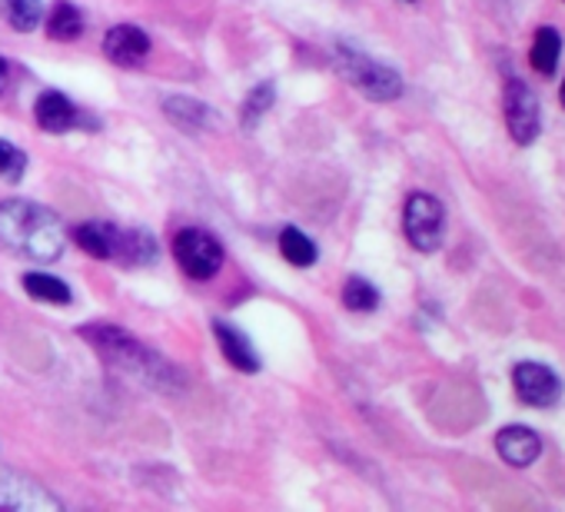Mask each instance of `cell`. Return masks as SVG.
Instances as JSON below:
<instances>
[{
	"label": "cell",
	"mask_w": 565,
	"mask_h": 512,
	"mask_svg": "<svg viewBox=\"0 0 565 512\" xmlns=\"http://www.w3.org/2000/svg\"><path fill=\"white\" fill-rule=\"evenodd\" d=\"M173 260L190 280H210L223 267V246L206 230L186 226L173 236Z\"/></svg>",
	"instance_id": "4"
},
{
	"label": "cell",
	"mask_w": 565,
	"mask_h": 512,
	"mask_svg": "<svg viewBox=\"0 0 565 512\" xmlns=\"http://www.w3.org/2000/svg\"><path fill=\"white\" fill-rule=\"evenodd\" d=\"M157 260V239L147 230H120L117 264L124 267H150Z\"/></svg>",
	"instance_id": "14"
},
{
	"label": "cell",
	"mask_w": 565,
	"mask_h": 512,
	"mask_svg": "<svg viewBox=\"0 0 565 512\" xmlns=\"http://www.w3.org/2000/svg\"><path fill=\"white\" fill-rule=\"evenodd\" d=\"M74 243L97 256V260H117V246H120V230L107 220H87L74 226Z\"/></svg>",
	"instance_id": "11"
},
{
	"label": "cell",
	"mask_w": 565,
	"mask_h": 512,
	"mask_svg": "<svg viewBox=\"0 0 565 512\" xmlns=\"http://www.w3.org/2000/svg\"><path fill=\"white\" fill-rule=\"evenodd\" d=\"M279 253L287 256V264H294V267H313L317 264V243L297 226H287L279 233Z\"/></svg>",
	"instance_id": "18"
},
{
	"label": "cell",
	"mask_w": 565,
	"mask_h": 512,
	"mask_svg": "<svg viewBox=\"0 0 565 512\" xmlns=\"http://www.w3.org/2000/svg\"><path fill=\"white\" fill-rule=\"evenodd\" d=\"M213 337H216V343H220V353L230 360V366H236L239 373H256V370H259V356H256L253 343H249L233 323L216 320V323H213Z\"/></svg>",
	"instance_id": "12"
},
{
	"label": "cell",
	"mask_w": 565,
	"mask_h": 512,
	"mask_svg": "<svg viewBox=\"0 0 565 512\" xmlns=\"http://www.w3.org/2000/svg\"><path fill=\"white\" fill-rule=\"evenodd\" d=\"M8 84H11V64H8L4 57H0V94L8 90Z\"/></svg>",
	"instance_id": "24"
},
{
	"label": "cell",
	"mask_w": 565,
	"mask_h": 512,
	"mask_svg": "<svg viewBox=\"0 0 565 512\" xmlns=\"http://www.w3.org/2000/svg\"><path fill=\"white\" fill-rule=\"evenodd\" d=\"M273 100H276V84H269V81L256 84L243 100V127H256L263 120V114L273 107Z\"/></svg>",
	"instance_id": "22"
},
{
	"label": "cell",
	"mask_w": 565,
	"mask_h": 512,
	"mask_svg": "<svg viewBox=\"0 0 565 512\" xmlns=\"http://www.w3.org/2000/svg\"><path fill=\"white\" fill-rule=\"evenodd\" d=\"M512 386H515V396L532 409H548L562 399L558 373L542 363H519L512 370Z\"/></svg>",
	"instance_id": "8"
},
{
	"label": "cell",
	"mask_w": 565,
	"mask_h": 512,
	"mask_svg": "<svg viewBox=\"0 0 565 512\" xmlns=\"http://www.w3.org/2000/svg\"><path fill=\"white\" fill-rule=\"evenodd\" d=\"M502 107H505V124L509 134L519 147L535 143V137L542 134V107L539 97L522 84V81H509L505 94H502Z\"/></svg>",
	"instance_id": "6"
},
{
	"label": "cell",
	"mask_w": 565,
	"mask_h": 512,
	"mask_svg": "<svg viewBox=\"0 0 565 512\" xmlns=\"http://www.w3.org/2000/svg\"><path fill=\"white\" fill-rule=\"evenodd\" d=\"M403 230L419 253H436L446 236V210L429 193H413L403 210Z\"/></svg>",
	"instance_id": "5"
},
{
	"label": "cell",
	"mask_w": 565,
	"mask_h": 512,
	"mask_svg": "<svg viewBox=\"0 0 565 512\" xmlns=\"http://www.w3.org/2000/svg\"><path fill=\"white\" fill-rule=\"evenodd\" d=\"M0 509H14V512H61L64 505L38 479L24 476L18 469H0Z\"/></svg>",
	"instance_id": "7"
},
{
	"label": "cell",
	"mask_w": 565,
	"mask_h": 512,
	"mask_svg": "<svg viewBox=\"0 0 565 512\" xmlns=\"http://www.w3.org/2000/svg\"><path fill=\"white\" fill-rule=\"evenodd\" d=\"M343 307L353 310V313H370V310L380 307V290H376L370 280L353 277V280H347V287H343Z\"/></svg>",
	"instance_id": "21"
},
{
	"label": "cell",
	"mask_w": 565,
	"mask_h": 512,
	"mask_svg": "<svg viewBox=\"0 0 565 512\" xmlns=\"http://www.w3.org/2000/svg\"><path fill=\"white\" fill-rule=\"evenodd\" d=\"M81 31H84V14L77 11V4H71V0H57L47 14V38L67 44V41H77Z\"/></svg>",
	"instance_id": "17"
},
{
	"label": "cell",
	"mask_w": 565,
	"mask_h": 512,
	"mask_svg": "<svg viewBox=\"0 0 565 512\" xmlns=\"http://www.w3.org/2000/svg\"><path fill=\"white\" fill-rule=\"evenodd\" d=\"M558 100H562V107H565V81H562V87H558Z\"/></svg>",
	"instance_id": "25"
},
{
	"label": "cell",
	"mask_w": 565,
	"mask_h": 512,
	"mask_svg": "<svg viewBox=\"0 0 565 512\" xmlns=\"http://www.w3.org/2000/svg\"><path fill=\"white\" fill-rule=\"evenodd\" d=\"M399 4H416V0H399Z\"/></svg>",
	"instance_id": "26"
},
{
	"label": "cell",
	"mask_w": 565,
	"mask_h": 512,
	"mask_svg": "<svg viewBox=\"0 0 565 512\" xmlns=\"http://www.w3.org/2000/svg\"><path fill=\"white\" fill-rule=\"evenodd\" d=\"M495 449H499V456H502L509 466L525 469V466H532V462L539 459L542 439H539V433L529 429V426H505V429L495 433Z\"/></svg>",
	"instance_id": "10"
},
{
	"label": "cell",
	"mask_w": 565,
	"mask_h": 512,
	"mask_svg": "<svg viewBox=\"0 0 565 512\" xmlns=\"http://www.w3.org/2000/svg\"><path fill=\"white\" fill-rule=\"evenodd\" d=\"M333 64H337V71L343 74L347 84H353L363 97H370L376 104H390V100L403 97V77L393 67L366 57L363 51L337 47V61Z\"/></svg>",
	"instance_id": "3"
},
{
	"label": "cell",
	"mask_w": 565,
	"mask_h": 512,
	"mask_svg": "<svg viewBox=\"0 0 565 512\" xmlns=\"http://www.w3.org/2000/svg\"><path fill=\"white\" fill-rule=\"evenodd\" d=\"M24 290H28L34 300L51 303V307H67V303L74 300L71 287H67L64 280H57V277H51V274H28V277H24Z\"/></svg>",
	"instance_id": "19"
},
{
	"label": "cell",
	"mask_w": 565,
	"mask_h": 512,
	"mask_svg": "<svg viewBox=\"0 0 565 512\" xmlns=\"http://www.w3.org/2000/svg\"><path fill=\"white\" fill-rule=\"evenodd\" d=\"M104 54L117 67H137L150 54V34L143 28H134V24H117L104 38Z\"/></svg>",
	"instance_id": "9"
},
{
	"label": "cell",
	"mask_w": 565,
	"mask_h": 512,
	"mask_svg": "<svg viewBox=\"0 0 565 512\" xmlns=\"http://www.w3.org/2000/svg\"><path fill=\"white\" fill-rule=\"evenodd\" d=\"M0 11H4L8 24L21 34L34 31L44 21V4L41 0H0Z\"/></svg>",
	"instance_id": "20"
},
{
	"label": "cell",
	"mask_w": 565,
	"mask_h": 512,
	"mask_svg": "<svg viewBox=\"0 0 565 512\" xmlns=\"http://www.w3.org/2000/svg\"><path fill=\"white\" fill-rule=\"evenodd\" d=\"M24 170H28V153L18 150L14 143H8V140H0V177L18 183L24 177Z\"/></svg>",
	"instance_id": "23"
},
{
	"label": "cell",
	"mask_w": 565,
	"mask_h": 512,
	"mask_svg": "<svg viewBox=\"0 0 565 512\" xmlns=\"http://www.w3.org/2000/svg\"><path fill=\"white\" fill-rule=\"evenodd\" d=\"M163 114L180 130H186V134H200L213 120V110L206 104H200V100H190V97H170V100H163Z\"/></svg>",
	"instance_id": "15"
},
{
	"label": "cell",
	"mask_w": 565,
	"mask_h": 512,
	"mask_svg": "<svg viewBox=\"0 0 565 512\" xmlns=\"http://www.w3.org/2000/svg\"><path fill=\"white\" fill-rule=\"evenodd\" d=\"M34 117H38L41 130H47V134H67L71 127H77V107L57 90H44L38 97Z\"/></svg>",
	"instance_id": "13"
},
{
	"label": "cell",
	"mask_w": 565,
	"mask_h": 512,
	"mask_svg": "<svg viewBox=\"0 0 565 512\" xmlns=\"http://www.w3.org/2000/svg\"><path fill=\"white\" fill-rule=\"evenodd\" d=\"M558 57H562V34L555 28H539L535 41H532V51H529L532 71L542 74V77H552L555 67H558Z\"/></svg>",
	"instance_id": "16"
},
{
	"label": "cell",
	"mask_w": 565,
	"mask_h": 512,
	"mask_svg": "<svg viewBox=\"0 0 565 512\" xmlns=\"http://www.w3.org/2000/svg\"><path fill=\"white\" fill-rule=\"evenodd\" d=\"M81 337L100 353V360H107L114 370L134 376L137 383H147L157 390L173 386V370L153 350L137 343L127 330H120L114 323H90V327H81Z\"/></svg>",
	"instance_id": "2"
},
{
	"label": "cell",
	"mask_w": 565,
	"mask_h": 512,
	"mask_svg": "<svg viewBox=\"0 0 565 512\" xmlns=\"http://www.w3.org/2000/svg\"><path fill=\"white\" fill-rule=\"evenodd\" d=\"M0 246L34 264H54L64 253V226L41 203L4 200L0 203Z\"/></svg>",
	"instance_id": "1"
}]
</instances>
